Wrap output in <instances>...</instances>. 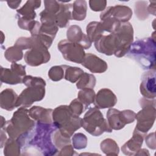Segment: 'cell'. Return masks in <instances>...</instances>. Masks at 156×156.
Returning <instances> with one entry per match:
<instances>
[{
    "label": "cell",
    "mask_w": 156,
    "mask_h": 156,
    "mask_svg": "<svg viewBox=\"0 0 156 156\" xmlns=\"http://www.w3.org/2000/svg\"><path fill=\"white\" fill-rule=\"evenodd\" d=\"M35 124V121L29 115V110L20 107L13 113L12 119L1 129H4L10 138L20 141L23 147L31 138Z\"/></svg>",
    "instance_id": "1"
},
{
    "label": "cell",
    "mask_w": 156,
    "mask_h": 156,
    "mask_svg": "<svg viewBox=\"0 0 156 156\" xmlns=\"http://www.w3.org/2000/svg\"><path fill=\"white\" fill-rule=\"evenodd\" d=\"M155 37L144 38L130 46L127 55L138 62L143 69H155L156 42Z\"/></svg>",
    "instance_id": "2"
},
{
    "label": "cell",
    "mask_w": 156,
    "mask_h": 156,
    "mask_svg": "<svg viewBox=\"0 0 156 156\" xmlns=\"http://www.w3.org/2000/svg\"><path fill=\"white\" fill-rule=\"evenodd\" d=\"M57 129L53 123L37 122L35 130L28 141L29 146L37 149L43 155H57L58 149L54 144L52 140V134Z\"/></svg>",
    "instance_id": "3"
},
{
    "label": "cell",
    "mask_w": 156,
    "mask_h": 156,
    "mask_svg": "<svg viewBox=\"0 0 156 156\" xmlns=\"http://www.w3.org/2000/svg\"><path fill=\"white\" fill-rule=\"evenodd\" d=\"M52 123L65 136L71 138L82 127V118L73 115L68 105H62L52 112Z\"/></svg>",
    "instance_id": "4"
},
{
    "label": "cell",
    "mask_w": 156,
    "mask_h": 156,
    "mask_svg": "<svg viewBox=\"0 0 156 156\" xmlns=\"http://www.w3.org/2000/svg\"><path fill=\"white\" fill-rule=\"evenodd\" d=\"M82 127L93 136H98L104 132H112V129L98 108L88 109L82 120Z\"/></svg>",
    "instance_id": "5"
},
{
    "label": "cell",
    "mask_w": 156,
    "mask_h": 156,
    "mask_svg": "<svg viewBox=\"0 0 156 156\" xmlns=\"http://www.w3.org/2000/svg\"><path fill=\"white\" fill-rule=\"evenodd\" d=\"M139 103L142 109L136 114L135 119L137 123L135 129L146 135L155 120V99H151L143 97L140 99Z\"/></svg>",
    "instance_id": "6"
},
{
    "label": "cell",
    "mask_w": 156,
    "mask_h": 156,
    "mask_svg": "<svg viewBox=\"0 0 156 156\" xmlns=\"http://www.w3.org/2000/svg\"><path fill=\"white\" fill-rule=\"evenodd\" d=\"M34 45L24 56L26 63L31 66H37L49 61L51 55L48 49L43 44L38 36H33Z\"/></svg>",
    "instance_id": "7"
},
{
    "label": "cell",
    "mask_w": 156,
    "mask_h": 156,
    "mask_svg": "<svg viewBox=\"0 0 156 156\" xmlns=\"http://www.w3.org/2000/svg\"><path fill=\"white\" fill-rule=\"evenodd\" d=\"M41 1L30 0L26 1L25 4L16 10L18 26L24 30L30 31L35 23L37 14L35 9L40 7Z\"/></svg>",
    "instance_id": "8"
},
{
    "label": "cell",
    "mask_w": 156,
    "mask_h": 156,
    "mask_svg": "<svg viewBox=\"0 0 156 156\" xmlns=\"http://www.w3.org/2000/svg\"><path fill=\"white\" fill-rule=\"evenodd\" d=\"M94 47L98 52L107 55H115L117 57H122L120 40L116 32L108 35H102L94 42Z\"/></svg>",
    "instance_id": "9"
},
{
    "label": "cell",
    "mask_w": 156,
    "mask_h": 156,
    "mask_svg": "<svg viewBox=\"0 0 156 156\" xmlns=\"http://www.w3.org/2000/svg\"><path fill=\"white\" fill-rule=\"evenodd\" d=\"M136 113L130 110L119 111L115 108H110L107 113V121L112 130H118L135 120Z\"/></svg>",
    "instance_id": "10"
},
{
    "label": "cell",
    "mask_w": 156,
    "mask_h": 156,
    "mask_svg": "<svg viewBox=\"0 0 156 156\" xmlns=\"http://www.w3.org/2000/svg\"><path fill=\"white\" fill-rule=\"evenodd\" d=\"M45 86L37 85L27 87L18 96L16 107H29L34 102L42 100L45 95Z\"/></svg>",
    "instance_id": "11"
},
{
    "label": "cell",
    "mask_w": 156,
    "mask_h": 156,
    "mask_svg": "<svg viewBox=\"0 0 156 156\" xmlns=\"http://www.w3.org/2000/svg\"><path fill=\"white\" fill-rule=\"evenodd\" d=\"M57 48L63 58L68 61L82 63L85 58L86 53L84 49L79 44L68 40H61L58 43Z\"/></svg>",
    "instance_id": "12"
},
{
    "label": "cell",
    "mask_w": 156,
    "mask_h": 156,
    "mask_svg": "<svg viewBox=\"0 0 156 156\" xmlns=\"http://www.w3.org/2000/svg\"><path fill=\"white\" fill-rule=\"evenodd\" d=\"M1 81L7 84L16 85L23 83V79L26 75V66L12 63L11 68L1 67Z\"/></svg>",
    "instance_id": "13"
},
{
    "label": "cell",
    "mask_w": 156,
    "mask_h": 156,
    "mask_svg": "<svg viewBox=\"0 0 156 156\" xmlns=\"http://www.w3.org/2000/svg\"><path fill=\"white\" fill-rule=\"evenodd\" d=\"M155 69H149L142 75L140 90L144 98L151 99H155Z\"/></svg>",
    "instance_id": "14"
},
{
    "label": "cell",
    "mask_w": 156,
    "mask_h": 156,
    "mask_svg": "<svg viewBox=\"0 0 156 156\" xmlns=\"http://www.w3.org/2000/svg\"><path fill=\"white\" fill-rule=\"evenodd\" d=\"M132 16V11L130 7L124 5L110 6L103 10L100 14L101 20L113 17L121 23L128 22Z\"/></svg>",
    "instance_id": "15"
},
{
    "label": "cell",
    "mask_w": 156,
    "mask_h": 156,
    "mask_svg": "<svg viewBox=\"0 0 156 156\" xmlns=\"http://www.w3.org/2000/svg\"><path fill=\"white\" fill-rule=\"evenodd\" d=\"M117 102V98L113 92L108 88H102L95 96L94 104L98 108H111Z\"/></svg>",
    "instance_id": "16"
},
{
    "label": "cell",
    "mask_w": 156,
    "mask_h": 156,
    "mask_svg": "<svg viewBox=\"0 0 156 156\" xmlns=\"http://www.w3.org/2000/svg\"><path fill=\"white\" fill-rule=\"evenodd\" d=\"M92 73H102L108 68L105 61L91 53L85 54V58L81 63Z\"/></svg>",
    "instance_id": "17"
},
{
    "label": "cell",
    "mask_w": 156,
    "mask_h": 156,
    "mask_svg": "<svg viewBox=\"0 0 156 156\" xmlns=\"http://www.w3.org/2000/svg\"><path fill=\"white\" fill-rule=\"evenodd\" d=\"M67 40L81 46L84 49H89L91 42L87 35L83 34L81 28L77 25L70 26L66 32Z\"/></svg>",
    "instance_id": "18"
},
{
    "label": "cell",
    "mask_w": 156,
    "mask_h": 156,
    "mask_svg": "<svg viewBox=\"0 0 156 156\" xmlns=\"http://www.w3.org/2000/svg\"><path fill=\"white\" fill-rule=\"evenodd\" d=\"M146 136V135L134 129L132 138L121 147L122 152L127 155H135L137 152L141 148L144 138Z\"/></svg>",
    "instance_id": "19"
},
{
    "label": "cell",
    "mask_w": 156,
    "mask_h": 156,
    "mask_svg": "<svg viewBox=\"0 0 156 156\" xmlns=\"http://www.w3.org/2000/svg\"><path fill=\"white\" fill-rule=\"evenodd\" d=\"M52 112L51 108H45L40 106H33L29 110V115L37 122L52 123Z\"/></svg>",
    "instance_id": "20"
},
{
    "label": "cell",
    "mask_w": 156,
    "mask_h": 156,
    "mask_svg": "<svg viewBox=\"0 0 156 156\" xmlns=\"http://www.w3.org/2000/svg\"><path fill=\"white\" fill-rule=\"evenodd\" d=\"M18 96L15 91L12 89L7 88L3 90L1 93V107L8 111L13 110L16 108Z\"/></svg>",
    "instance_id": "21"
},
{
    "label": "cell",
    "mask_w": 156,
    "mask_h": 156,
    "mask_svg": "<svg viewBox=\"0 0 156 156\" xmlns=\"http://www.w3.org/2000/svg\"><path fill=\"white\" fill-rule=\"evenodd\" d=\"M71 9L73 4L60 3V9L56 14L55 23L58 27H66L71 20H72Z\"/></svg>",
    "instance_id": "22"
},
{
    "label": "cell",
    "mask_w": 156,
    "mask_h": 156,
    "mask_svg": "<svg viewBox=\"0 0 156 156\" xmlns=\"http://www.w3.org/2000/svg\"><path fill=\"white\" fill-rule=\"evenodd\" d=\"M86 31L87 37L91 42H95L102 35L104 30L100 22L91 21L87 26Z\"/></svg>",
    "instance_id": "23"
},
{
    "label": "cell",
    "mask_w": 156,
    "mask_h": 156,
    "mask_svg": "<svg viewBox=\"0 0 156 156\" xmlns=\"http://www.w3.org/2000/svg\"><path fill=\"white\" fill-rule=\"evenodd\" d=\"M87 10V1L85 0H77L73 4L72 19L76 21H82L86 17Z\"/></svg>",
    "instance_id": "24"
},
{
    "label": "cell",
    "mask_w": 156,
    "mask_h": 156,
    "mask_svg": "<svg viewBox=\"0 0 156 156\" xmlns=\"http://www.w3.org/2000/svg\"><path fill=\"white\" fill-rule=\"evenodd\" d=\"M22 146L17 140L9 138L4 144V154L6 156L20 155Z\"/></svg>",
    "instance_id": "25"
},
{
    "label": "cell",
    "mask_w": 156,
    "mask_h": 156,
    "mask_svg": "<svg viewBox=\"0 0 156 156\" xmlns=\"http://www.w3.org/2000/svg\"><path fill=\"white\" fill-rule=\"evenodd\" d=\"M101 151L107 155H118L119 152V147L116 141L110 138L103 140L100 144Z\"/></svg>",
    "instance_id": "26"
},
{
    "label": "cell",
    "mask_w": 156,
    "mask_h": 156,
    "mask_svg": "<svg viewBox=\"0 0 156 156\" xmlns=\"http://www.w3.org/2000/svg\"><path fill=\"white\" fill-rule=\"evenodd\" d=\"M65 76L64 78L71 83H75L79 80L84 73L83 69L75 66L64 65Z\"/></svg>",
    "instance_id": "27"
},
{
    "label": "cell",
    "mask_w": 156,
    "mask_h": 156,
    "mask_svg": "<svg viewBox=\"0 0 156 156\" xmlns=\"http://www.w3.org/2000/svg\"><path fill=\"white\" fill-rule=\"evenodd\" d=\"M95 76L91 74L84 73L76 83V86L78 89L91 88L93 89L96 85Z\"/></svg>",
    "instance_id": "28"
},
{
    "label": "cell",
    "mask_w": 156,
    "mask_h": 156,
    "mask_svg": "<svg viewBox=\"0 0 156 156\" xmlns=\"http://www.w3.org/2000/svg\"><path fill=\"white\" fill-rule=\"evenodd\" d=\"M95 96L96 94L93 89L85 88L79 91L77 98L84 105L85 108H87L91 104L94 102Z\"/></svg>",
    "instance_id": "29"
},
{
    "label": "cell",
    "mask_w": 156,
    "mask_h": 156,
    "mask_svg": "<svg viewBox=\"0 0 156 156\" xmlns=\"http://www.w3.org/2000/svg\"><path fill=\"white\" fill-rule=\"evenodd\" d=\"M52 140L54 144L59 150H60L65 146L70 144L71 143L70 138L63 135L58 129L53 132L52 134Z\"/></svg>",
    "instance_id": "30"
},
{
    "label": "cell",
    "mask_w": 156,
    "mask_h": 156,
    "mask_svg": "<svg viewBox=\"0 0 156 156\" xmlns=\"http://www.w3.org/2000/svg\"><path fill=\"white\" fill-rule=\"evenodd\" d=\"M4 56L9 62L12 63L18 62L21 60L23 57V50L15 46H11L5 50Z\"/></svg>",
    "instance_id": "31"
},
{
    "label": "cell",
    "mask_w": 156,
    "mask_h": 156,
    "mask_svg": "<svg viewBox=\"0 0 156 156\" xmlns=\"http://www.w3.org/2000/svg\"><path fill=\"white\" fill-rule=\"evenodd\" d=\"M100 23L104 30L110 33L115 32L121 24L119 21L113 17H109L102 20H101Z\"/></svg>",
    "instance_id": "32"
},
{
    "label": "cell",
    "mask_w": 156,
    "mask_h": 156,
    "mask_svg": "<svg viewBox=\"0 0 156 156\" xmlns=\"http://www.w3.org/2000/svg\"><path fill=\"white\" fill-rule=\"evenodd\" d=\"M58 30V27L55 23H41L40 30L38 34H43L54 39Z\"/></svg>",
    "instance_id": "33"
},
{
    "label": "cell",
    "mask_w": 156,
    "mask_h": 156,
    "mask_svg": "<svg viewBox=\"0 0 156 156\" xmlns=\"http://www.w3.org/2000/svg\"><path fill=\"white\" fill-rule=\"evenodd\" d=\"M65 76L64 65L52 66L48 71V76L52 81H59Z\"/></svg>",
    "instance_id": "34"
},
{
    "label": "cell",
    "mask_w": 156,
    "mask_h": 156,
    "mask_svg": "<svg viewBox=\"0 0 156 156\" xmlns=\"http://www.w3.org/2000/svg\"><path fill=\"white\" fill-rule=\"evenodd\" d=\"M147 5L146 1H138L135 3V9L136 16L140 20H144L149 16L147 10Z\"/></svg>",
    "instance_id": "35"
},
{
    "label": "cell",
    "mask_w": 156,
    "mask_h": 156,
    "mask_svg": "<svg viewBox=\"0 0 156 156\" xmlns=\"http://www.w3.org/2000/svg\"><path fill=\"white\" fill-rule=\"evenodd\" d=\"M73 146L76 149H82L87 147V138L82 133H75L72 138Z\"/></svg>",
    "instance_id": "36"
},
{
    "label": "cell",
    "mask_w": 156,
    "mask_h": 156,
    "mask_svg": "<svg viewBox=\"0 0 156 156\" xmlns=\"http://www.w3.org/2000/svg\"><path fill=\"white\" fill-rule=\"evenodd\" d=\"M69 107L73 115L76 116H79L84 111L85 108H86L84 105L79 101L78 98L72 101Z\"/></svg>",
    "instance_id": "37"
},
{
    "label": "cell",
    "mask_w": 156,
    "mask_h": 156,
    "mask_svg": "<svg viewBox=\"0 0 156 156\" xmlns=\"http://www.w3.org/2000/svg\"><path fill=\"white\" fill-rule=\"evenodd\" d=\"M23 83L26 87H30L37 85H46V82L41 77H34L32 76H25L23 79Z\"/></svg>",
    "instance_id": "38"
},
{
    "label": "cell",
    "mask_w": 156,
    "mask_h": 156,
    "mask_svg": "<svg viewBox=\"0 0 156 156\" xmlns=\"http://www.w3.org/2000/svg\"><path fill=\"white\" fill-rule=\"evenodd\" d=\"M14 46L21 49H30L33 47L32 37H20L15 42Z\"/></svg>",
    "instance_id": "39"
},
{
    "label": "cell",
    "mask_w": 156,
    "mask_h": 156,
    "mask_svg": "<svg viewBox=\"0 0 156 156\" xmlns=\"http://www.w3.org/2000/svg\"><path fill=\"white\" fill-rule=\"evenodd\" d=\"M44 10L46 11L57 14L60 9V2L57 1H44Z\"/></svg>",
    "instance_id": "40"
},
{
    "label": "cell",
    "mask_w": 156,
    "mask_h": 156,
    "mask_svg": "<svg viewBox=\"0 0 156 156\" xmlns=\"http://www.w3.org/2000/svg\"><path fill=\"white\" fill-rule=\"evenodd\" d=\"M40 16L41 23H55L56 14L43 10L40 13Z\"/></svg>",
    "instance_id": "41"
},
{
    "label": "cell",
    "mask_w": 156,
    "mask_h": 156,
    "mask_svg": "<svg viewBox=\"0 0 156 156\" xmlns=\"http://www.w3.org/2000/svg\"><path fill=\"white\" fill-rule=\"evenodd\" d=\"M107 1L104 0H91L89 1L90 9L94 12L103 11L105 9Z\"/></svg>",
    "instance_id": "42"
},
{
    "label": "cell",
    "mask_w": 156,
    "mask_h": 156,
    "mask_svg": "<svg viewBox=\"0 0 156 156\" xmlns=\"http://www.w3.org/2000/svg\"><path fill=\"white\" fill-rule=\"evenodd\" d=\"M58 155L61 156H69V155H78L76 152V151L74 150L73 146L70 144L65 146L63 147H62L60 150V152L57 154Z\"/></svg>",
    "instance_id": "43"
},
{
    "label": "cell",
    "mask_w": 156,
    "mask_h": 156,
    "mask_svg": "<svg viewBox=\"0 0 156 156\" xmlns=\"http://www.w3.org/2000/svg\"><path fill=\"white\" fill-rule=\"evenodd\" d=\"M146 144L151 149H155L156 143H155V133L152 132L146 136L145 138Z\"/></svg>",
    "instance_id": "44"
},
{
    "label": "cell",
    "mask_w": 156,
    "mask_h": 156,
    "mask_svg": "<svg viewBox=\"0 0 156 156\" xmlns=\"http://www.w3.org/2000/svg\"><path fill=\"white\" fill-rule=\"evenodd\" d=\"M150 4L147 5V12L149 14H152L154 16H155V4H156V2L155 1H149Z\"/></svg>",
    "instance_id": "45"
},
{
    "label": "cell",
    "mask_w": 156,
    "mask_h": 156,
    "mask_svg": "<svg viewBox=\"0 0 156 156\" xmlns=\"http://www.w3.org/2000/svg\"><path fill=\"white\" fill-rule=\"evenodd\" d=\"M21 2V1H10L7 2L9 7L13 9H16L20 5Z\"/></svg>",
    "instance_id": "46"
},
{
    "label": "cell",
    "mask_w": 156,
    "mask_h": 156,
    "mask_svg": "<svg viewBox=\"0 0 156 156\" xmlns=\"http://www.w3.org/2000/svg\"><path fill=\"white\" fill-rule=\"evenodd\" d=\"M5 130L3 129H1V147H3V144L6 142L7 137L5 133L4 132Z\"/></svg>",
    "instance_id": "47"
},
{
    "label": "cell",
    "mask_w": 156,
    "mask_h": 156,
    "mask_svg": "<svg viewBox=\"0 0 156 156\" xmlns=\"http://www.w3.org/2000/svg\"><path fill=\"white\" fill-rule=\"evenodd\" d=\"M135 155H150L149 153V151L146 149H140L137 153L135 154Z\"/></svg>",
    "instance_id": "48"
}]
</instances>
